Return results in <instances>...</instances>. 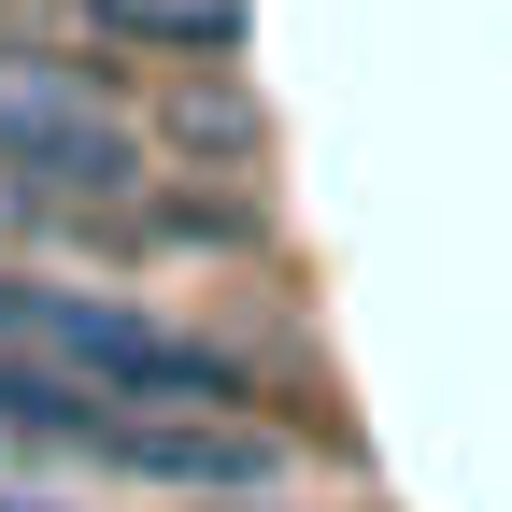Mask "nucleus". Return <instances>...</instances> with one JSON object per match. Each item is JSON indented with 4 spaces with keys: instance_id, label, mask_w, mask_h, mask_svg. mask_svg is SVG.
<instances>
[{
    "instance_id": "f257e3e1",
    "label": "nucleus",
    "mask_w": 512,
    "mask_h": 512,
    "mask_svg": "<svg viewBox=\"0 0 512 512\" xmlns=\"http://www.w3.org/2000/svg\"><path fill=\"white\" fill-rule=\"evenodd\" d=\"M86 29L157 43V57H228L242 43V0H86Z\"/></svg>"
}]
</instances>
